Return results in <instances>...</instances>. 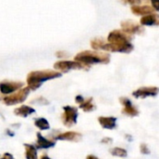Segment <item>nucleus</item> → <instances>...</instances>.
Returning a JSON list of instances; mask_svg holds the SVG:
<instances>
[{
    "label": "nucleus",
    "mask_w": 159,
    "mask_h": 159,
    "mask_svg": "<svg viewBox=\"0 0 159 159\" xmlns=\"http://www.w3.org/2000/svg\"><path fill=\"white\" fill-rule=\"evenodd\" d=\"M74 60L89 66L90 65L94 64H109L111 60V55L109 53L98 52L96 51H84L79 52L74 57Z\"/></svg>",
    "instance_id": "1"
},
{
    "label": "nucleus",
    "mask_w": 159,
    "mask_h": 159,
    "mask_svg": "<svg viewBox=\"0 0 159 159\" xmlns=\"http://www.w3.org/2000/svg\"><path fill=\"white\" fill-rule=\"evenodd\" d=\"M91 46L94 50H103L112 52H124L129 53L133 51V45L128 43H111L105 42L102 39H95L91 41Z\"/></svg>",
    "instance_id": "2"
},
{
    "label": "nucleus",
    "mask_w": 159,
    "mask_h": 159,
    "mask_svg": "<svg viewBox=\"0 0 159 159\" xmlns=\"http://www.w3.org/2000/svg\"><path fill=\"white\" fill-rule=\"evenodd\" d=\"M62 76V73L59 71L54 70H43V71H35L29 74L27 78V83L29 85V88L32 90L38 89L41 84L48 80L59 78Z\"/></svg>",
    "instance_id": "3"
},
{
    "label": "nucleus",
    "mask_w": 159,
    "mask_h": 159,
    "mask_svg": "<svg viewBox=\"0 0 159 159\" xmlns=\"http://www.w3.org/2000/svg\"><path fill=\"white\" fill-rule=\"evenodd\" d=\"M54 68L61 72H67L71 69H84L89 66L78 61H58L54 64Z\"/></svg>",
    "instance_id": "4"
},
{
    "label": "nucleus",
    "mask_w": 159,
    "mask_h": 159,
    "mask_svg": "<svg viewBox=\"0 0 159 159\" xmlns=\"http://www.w3.org/2000/svg\"><path fill=\"white\" fill-rule=\"evenodd\" d=\"M64 113L62 115V122L66 126H72L77 123L78 109L71 106H65L63 108Z\"/></svg>",
    "instance_id": "5"
},
{
    "label": "nucleus",
    "mask_w": 159,
    "mask_h": 159,
    "mask_svg": "<svg viewBox=\"0 0 159 159\" xmlns=\"http://www.w3.org/2000/svg\"><path fill=\"white\" fill-rule=\"evenodd\" d=\"M132 39V36L124 30H113L107 38L108 42L111 43H128Z\"/></svg>",
    "instance_id": "6"
},
{
    "label": "nucleus",
    "mask_w": 159,
    "mask_h": 159,
    "mask_svg": "<svg viewBox=\"0 0 159 159\" xmlns=\"http://www.w3.org/2000/svg\"><path fill=\"white\" fill-rule=\"evenodd\" d=\"M143 25H138L137 23L133 21H125L121 23V28L125 32L130 34V35H142L144 33V28L142 27Z\"/></svg>",
    "instance_id": "7"
},
{
    "label": "nucleus",
    "mask_w": 159,
    "mask_h": 159,
    "mask_svg": "<svg viewBox=\"0 0 159 159\" xmlns=\"http://www.w3.org/2000/svg\"><path fill=\"white\" fill-rule=\"evenodd\" d=\"M159 93V88L155 86H148V87H141L132 93L133 97L136 98H145L148 97H156Z\"/></svg>",
    "instance_id": "8"
},
{
    "label": "nucleus",
    "mask_w": 159,
    "mask_h": 159,
    "mask_svg": "<svg viewBox=\"0 0 159 159\" xmlns=\"http://www.w3.org/2000/svg\"><path fill=\"white\" fill-rule=\"evenodd\" d=\"M29 89L30 88H25V89H23L21 91H19L17 94L11 96V97H9V98H6L4 99L5 103L7 105H14V104H17V103H21L23 101L25 100V98H27L28 94H29Z\"/></svg>",
    "instance_id": "9"
},
{
    "label": "nucleus",
    "mask_w": 159,
    "mask_h": 159,
    "mask_svg": "<svg viewBox=\"0 0 159 159\" xmlns=\"http://www.w3.org/2000/svg\"><path fill=\"white\" fill-rule=\"evenodd\" d=\"M120 102L124 106V109H123V113L124 114H125L127 116H130V117H135V116L139 115L138 109L132 104V102L128 98H120Z\"/></svg>",
    "instance_id": "10"
},
{
    "label": "nucleus",
    "mask_w": 159,
    "mask_h": 159,
    "mask_svg": "<svg viewBox=\"0 0 159 159\" xmlns=\"http://www.w3.org/2000/svg\"><path fill=\"white\" fill-rule=\"evenodd\" d=\"M82 134L74 131H67L61 133L55 137V139L59 140H68V141H79L82 139Z\"/></svg>",
    "instance_id": "11"
},
{
    "label": "nucleus",
    "mask_w": 159,
    "mask_h": 159,
    "mask_svg": "<svg viewBox=\"0 0 159 159\" xmlns=\"http://www.w3.org/2000/svg\"><path fill=\"white\" fill-rule=\"evenodd\" d=\"M140 25H145V26L159 25V14L152 12V13L142 16L140 19Z\"/></svg>",
    "instance_id": "12"
},
{
    "label": "nucleus",
    "mask_w": 159,
    "mask_h": 159,
    "mask_svg": "<svg viewBox=\"0 0 159 159\" xmlns=\"http://www.w3.org/2000/svg\"><path fill=\"white\" fill-rule=\"evenodd\" d=\"M131 11H132V13L135 14V15L144 16V15L152 13V12L154 11V9H153L152 7L147 6V5H144V6L137 5V6H132V7H131Z\"/></svg>",
    "instance_id": "13"
},
{
    "label": "nucleus",
    "mask_w": 159,
    "mask_h": 159,
    "mask_svg": "<svg viewBox=\"0 0 159 159\" xmlns=\"http://www.w3.org/2000/svg\"><path fill=\"white\" fill-rule=\"evenodd\" d=\"M116 117H105V116H100L98 118V123L100 125L105 128V129H114L116 127Z\"/></svg>",
    "instance_id": "14"
},
{
    "label": "nucleus",
    "mask_w": 159,
    "mask_h": 159,
    "mask_svg": "<svg viewBox=\"0 0 159 159\" xmlns=\"http://www.w3.org/2000/svg\"><path fill=\"white\" fill-rule=\"evenodd\" d=\"M37 138H38V140H37L36 147L39 149H49V148H52L55 145V141L47 139L40 133L37 134Z\"/></svg>",
    "instance_id": "15"
},
{
    "label": "nucleus",
    "mask_w": 159,
    "mask_h": 159,
    "mask_svg": "<svg viewBox=\"0 0 159 159\" xmlns=\"http://www.w3.org/2000/svg\"><path fill=\"white\" fill-rule=\"evenodd\" d=\"M25 149V158L26 159H38L37 147L31 144H24Z\"/></svg>",
    "instance_id": "16"
},
{
    "label": "nucleus",
    "mask_w": 159,
    "mask_h": 159,
    "mask_svg": "<svg viewBox=\"0 0 159 159\" xmlns=\"http://www.w3.org/2000/svg\"><path fill=\"white\" fill-rule=\"evenodd\" d=\"M21 86H22L21 83L20 84H12L6 83V84H0V90H1V92L4 93V94H9V93L13 92L14 90L18 89Z\"/></svg>",
    "instance_id": "17"
},
{
    "label": "nucleus",
    "mask_w": 159,
    "mask_h": 159,
    "mask_svg": "<svg viewBox=\"0 0 159 159\" xmlns=\"http://www.w3.org/2000/svg\"><path fill=\"white\" fill-rule=\"evenodd\" d=\"M35 112V110L33 108H30L28 106H22L21 108H18L14 111V113L16 115H19V116H23V117H26L32 113Z\"/></svg>",
    "instance_id": "18"
},
{
    "label": "nucleus",
    "mask_w": 159,
    "mask_h": 159,
    "mask_svg": "<svg viewBox=\"0 0 159 159\" xmlns=\"http://www.w3.org/2000/svg\"><path fill=\"white\" fill-rule=\"evenodd\" d=\"M80 108H81L85 112H89V111H95L96 110V106L93 103V98H88L86 100L84 99V101L82 104H80Z\"/></svg>",
    "instance_id": "19"
},
{
    "label": "nucleus",
    "mask_w": 159,
    "mask_h": 159,
    "mask_svg": "<svg viewBox=\"0 0 159 159\" xmlns=\"http://www.w3.org/2000/svg\"><path fill=\"white\" fill-rule=\"evenodd\" d=\"M35 125L40 130H48L50 128L49 122L44 118H39L35 121Z\"/></svg>",
    "instance_id": "20"
},
{
    "label": "nucleus",
    "mask_w": 159,
    "mask_h": 159,
    "mask_svg": "<svg viewBox=\"0 0 159 159\" xmlns=\"http://www.w3.org/2000/svg\"><path fill=\"white\" fill-rule=\"evenodd\" d=\"M111 153L114 156H118V157H126L127 156V152L126 150H125L124 148H120V147H114L112 149L110 150Z\"/></svg>",
    "instance_id": "21"
},
{
    "label": "nucleus",
    "mask_w": 159,
    "mask_h": 159,
    "mask_svg": "<svg viewBox=\"0 0 159 159\" xmlns=\"http://www.w3.org/2000/svg\"><path fill=\"white\" fill-rule=\"evenodd\" d=\"M120 1L124 4H128L131 6L140 5V3H141V0H120Z\"/></svg>",
    "instance_id": "22"
},
{
    "label": "nucleus",
    "mask_w": 159,
    "mask_h": 159,
    "mask_svg": "<svg viewBox=\"0 0 159 159\" xmlns=\"http://www.w3.org/2000/svg\"><path fill=\"white\" fill-rule=\"evenodd\" d=\"M139 150H140V152L143 153V154H149L150 153V149L147 146V144H145V143H141L140 144Z\"/></svg>",
    "instance_id": "23"
},
{
    "label": "nucleus",
    "mask_w": 159,
    "mask_h": 159,
    "mask_svg": "<svg viewBox=\"0 0 159 159\" xmlns=\"http://www.w3.org/2000/svg\"><path fill=\"white\" fill-rule=\"evenodd\" d=\"M152 7L154 9V11H159V0H150Z\"/></svg>",
    "instance_id": "24"
},
{
    "label": "nucleus",
    "mask_w": 159,
    "mask_h": 159,
    "mask_svg": "<svg viewBox=\"0 0 159 159\" xmlns=\"http://www.w3.org/2000/svg\"><path fill=\"white\" fill-rule=\"evenodd\" d=\"M75 101H76V103H78V104H82L84 101V97H82V96H77L76 98H75Z\"/></svg>",
    "instance_id": "25"
},
{
    "label": "nucleus",
    "mask_w": 159,
    "mask_h": 159,
    "mask_svg": "<svg viewBox=\"0 0 159 159\" xmlns=\"http://www.w3.org/2000/svg\"><path fill=\"white\" fill-rule=\"evenodd\" d=\"M0 159H15L13 156H12V154H11L10 152H5L4 154H3V157L2 158H0Z\"/></svg>",
    "instance_id": "26"
},
{
    "label": "nucleus",
    "mask_w": 159,
    "mask_h": 159,
    "mask_svg": "<svg viewBox=\"0 0 159 159\" xmlns=\"http://www.w3.org/2000/svg\"><path fill=\"white\" fill-rule=\"evenodd\" d=\"M101 142L102 143H105V144H110V143L112 142V139L111 138H104V139H101Z\"/></svg>",
    "instance_id": "27"
},
{
    "label": "nucleus",
    "mask_w": 159,
    "mask_h": 159,
    "mask_svg": "<svg viewBox=\"0 0 159 159\" xmlns=\"http://www.w3.org/2000/svg\"><path fill=\"white\" fill-rule=\"evenodd\" d=\"M86 159H98L97 156H95V155H93V154H89L87 157H86Z\"/></svg>",
    "instance_id": "28"
},
{
    "label": "nucleus",
    "mask_w": 159,
    "mask_h": 159,
    "mask_svg": "<svg viewBox=\"0 0 159 159\" xmlns=\"http://www.w3.org/2000/svg\"><path fill=\"white\" fill-rule=\"evenodd\" d=\"M40 159H51V158L49 156H47V155H43V156H41Z\"/></svg>",
    "instance_id": "29"
}]
</instances>
